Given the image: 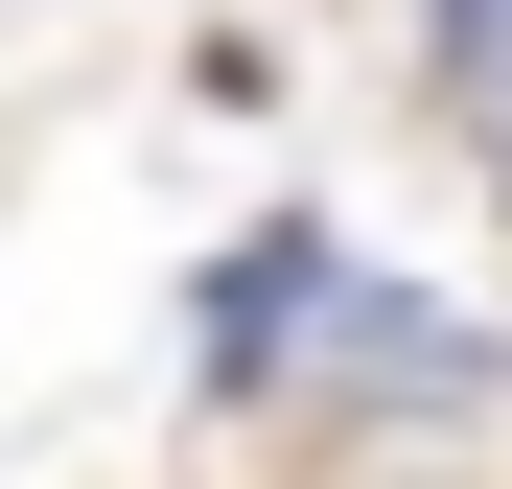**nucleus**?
<instances>
[{"instance_id": "obj_1", "label": "nucleus", "mask_w": 512, "mask_h": 489, "mask_svg": "<svg viewBox=\"0 0 512 489\" xmlns=\"http://www.w3.org/2000/svg\"><path fill=\"white\" fill-rule=\"evenodd\" d=\"M303 396H326L350 443H466L489 396H512V326L419 303V280H350V303H326V350H303Z\"/></svg>"}, {"instance_id": "obj_2", "label": "nucleus", "mask_w": 512, "mask_h": 489, "mask_svg": "<svg viewBox=\"0 0 512 489\" xmlns=\"http://www.w3.org/2000/svg\"><path fill=\"white\" fill-rule=\"evenodd\" d=\"M326 303H350V257H326V210H256L233 257H210V303H187V396L210 420H256L303 350H326Z\"/></svg>"}, {"instance_id": "obj_3", "label": "nucleus", "mask_w": 512, "mask_h": 489, "mask_svg": "<svg viewBox=\"0 0 512 489\" xmlns=\"http://www.w3.org/2000/svg\"><path fill=\"white\" fill-rule=\"evenodd\" d=\"M419 47H443V117H466V163L512 187V0H419Z\"/></svg>"}, {"instance_id": "obj_4", "label": "nucleus", "mask_w": 512, "mask_h": 489, "mask_svg": "<svg viewBox=\"0 0 512 489\" xmlns=\"http://www.w3.org/2000/svg\"><path fill=\"white\" fill-rule=\"evenodd\" d=\"M303 489H466V466H443V443H326Z\"/></svg>"}]
</instances>
